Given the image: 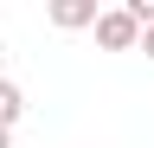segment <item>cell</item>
<instances>
[{"mask_svg": "<svg viewBox=\"0 0 154 148\" xmlns=\"http://www.w3.org/2000/svg\"><path fill=\"white\" fill-rule=\"evenodd\" d=\"M90 32H96L103 52H135V39H141V26H135L122 7H96V26H90Z\"/></svg>", "mask_w": 154, "mask_h": 148, "instance_id": "6da1fadb", "label": "cell"}, {"mask_svg": "<svg viewBox=\"0 0 154 148\" xmlns=\"http://www.w3.org/2000/svg\"><path fill=\"white\" fill-rule=\"evenodd\" d=\"M45 20H51L58 32H84V26H96V0H51Z\"/></svg>", "mask_w": 154, "mask_h": 148, "instance_id": "7a4b0ae2", "label": "cell"}, {"mask_svg": "<svg viewBox=\"0 0 154 148\" xmlns=\"http://www.w3.org/2000/svg\"><path fill=\"white\" fill-rule=\"evenodd\" d=\"M19 116H26V90H19L13 77H0V129L13 135V122H19Z\"/></svg>", "mask_w": 154, "mask_h": 148, "instance_id": "3957f363", "label": "cell"}, {"mask_svg": "<svg viewBox=\"0 0 154 148\" xmlns=\"http://www.w3.org/2000/svg\"><path fill=\"white\" fill-rule=\"evenodd\" d=\"M135 52H148V58H154V26H141V39H135Z\"/></svg>", "mask_w": 154, "mask_h": 148, "instance_id": "277c9868", "label": "cell"}, {"mask_svg": "<svg viewBox=\"0 0 154 148\" xmlns=\"http://www.w3.org/2000/svg\"><path fill=\"white\" fill-rule=\"evenodd\" d=\"M0 148H13V135H7V129H0Z\"/></svg>", "mask_w": 154, "mask_h": 148, "instance_id": "5b68a950", "label": "cell"}, {"mask_svg": "<svg viewBox=\"0 0 154 148\" xmlns=\"http://www.w3.org/2000/svg\"><path fill=\"white\" fill-rule=\"evenodd\" d=\"M0 65H7V45H0ZM0 77H7V71H0Z\"/></svg>", "mask_w": 154, "mask_h": 148, "instance_id": "8992f818", "label": "cell"}]
</instances>
